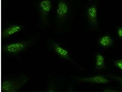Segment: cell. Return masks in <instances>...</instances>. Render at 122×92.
I'll return each mask as SVG.
<instances>
[{"label":"cell","mask_w":122,"mask_h":92,"mask_svg":"<svg viewBox=\"0 0 122 92\" xmlns=\"http://www.w3.org/2000/svg\"><path fill=\"white\" fill-rule=\"evenodd\" d=\"M104 91L105 92H115V90H113L109 89H107L105 90H104Z\"/></svg>","instance_id":"obj_14"},{"label":"cell","mask_w":122,"mask_h":92,"mask_svg":"<svg viewBox=\"0 0 122 92\" xmlns=\"http://www.w3.org/2000/svg\"><path fill=\"white\" fill-rule=\"evenodd\" d=\"M81 5V0H58L56 19L59 27L74 19Z\"/></svg>","instance_id":"obj_1"},{"label":"cell","mask_w":122,"mask_h":92,"mask_svg":"<svg viewBox=\"0 0 122 92\" xmlns=\"http://www.w3.org/2000/svg\"><path fill=\"white\" fill-rule=\"evenodd\" d=\"M75 79L78 82H85L96 84H107L111 81L101 75H96L87 77H76Z\"/></svg>","instance_id":"obj_6"},{"label":"cell","mask_w":122,"mask_h":92,"mask_svg":"<svg viewBox=\"0 0 122 92\" xmlns=\"http://www.w3.org/2000/svg\"><path fill=\"white\" fill-rule=\"evenodd\" d=\"M111 78L116 80L118 81L122 86V77L120 76H111Z\"/></svg>","instance_id":"obj_12"},{"label":"cell","mask_w":122,"mask_h":92,"mask_svg":"<svg viewBox=\"0 0 122 92\" xmlns=\"http://www.w3.org/2000/svg\"><path fill=\"white\" fill-rule=\"evenodd\" d=\"M52 47L53 51L61 57L68 60L75 65L81 68L78 65L71 59L68 52L66 49L63 48L59 44L53 41L52 43Z\"/></svg>","instance_id":"obj_7"},{"label":"cell","mask_w":122,"mask_h":92,"mask_svg":"<svg viewBox=\"0 0 122 92\" xmlns=\"http://www.w3.org/2000/svg\"><path fill=\"white\" fill-rule=\"evenodd\" d=\"M29 77L22 75L14 78L3 80L1 83L2 92H15L18 91L29 80Z\"/></svg>","instance_id":"obj_3"},{"label":"cell","mask_w":122,"mask_h":92,"mask_svg":"<svg viewBox=\"0 0 122 92\" xmlns=\"http://www.w3.org/2000/svg\"><path fill=\"white\" fill-rule=\"evenodd\" d=\"M101 0H88L83 7V17L92 29L98 30L99 6Z\"/></svg>","instance_id":"obj_2"},{"label":"cell","mask_w":122,"mask_h":92,"mask_svg":"<svg viewBox=\"0 0 122 92\" xmlns=\"http://www.w3.org/2000/svg\"><path fill=\"white\" fill-rule=\"evenodd\" d=\"M31 40H27L8 44L2 47L1 51L9 54H18L29 47L31 44Z\"/></svg>","instance_id":"obj_4"},{"label":"cell","mask_w":122,"mask_h":92,"mask_svg":"<svg viewBox=\"0 0 122 92\" xmlns=\"http://www.w3.org/2000/svg\"><path fill=\"white\" fill-rule=\"evenodd\" d=\"M114 64L116 67L122 70V59L114 61Z\"/></svg>","instance_id":"obj_11"},{"label":"cell","mask_w":122,"mask_h":92,"mask_svg":"<svg viewBox=\"0 0 122 92\" xmlns=\"http://www.w3.org/2000/svg\"><path fill=\"white\" fill-rule=\"evenodd\" d=\"M23 27L19 25H10L3 30L1 33L2 38H6L11 36L13 35L22 30Z\"/></svg>","instance_id":"obj_8"},{"label":"cell","mask_w":122,"mask_h":92,"mask_svg":"<svg viewBox=\"0 0 122 92\" xmlns=\"http://www.w3.org/2000/svg\"><path fill=\"white\" fill-rule=\"evenodd\" d=\"M117 33L118 37L122 38V26L119 27L117 28Z\"/></svg>","instance_id":"obj_13"},{"label":"cell","mask_w":122,"mask_h":92,"mask_svg":"<svg viewBox=\"0 0 122 92\" xmlns=\"http://www.w3.org/2000/svg\"><path fill=\"white\" fill-rule=\"evenodd\" d=\"M106 68V65L104 57L101 54L98 53L96 56L95 70L103 69Z\"/></svg>","instance_id":"obj_9"},{"label":"cell","mask_w":122,"mask_h":92,"mask_svg":"<svg viewBox=\"0 0 122 92\" xmlns=\"http://www.w3.org/2000/svg\"><path fill=\"white\" fill-rule=\"evenodd\" d=\"M39 6L41 20L45 23L47 21L49 14L52 9L51 1V0H42L39 3Z\"/></svg>","instance_id":"obj_5"},{"label":"cell","mask_w":122,"mask_h":92,"mask_svg":"<svg viewBox=\"0 0 122 92\" xmlns=\"http://www.w3.org/2000/svg\"><path fill=\"white\" fill-rule=\"evenodd\" d=\"M113 43L112 38L109 35H104L101 37L99 39V45L103 47H107L112 45Z\"/></svg>","instance_id":"obj_10"}]
</instances>
